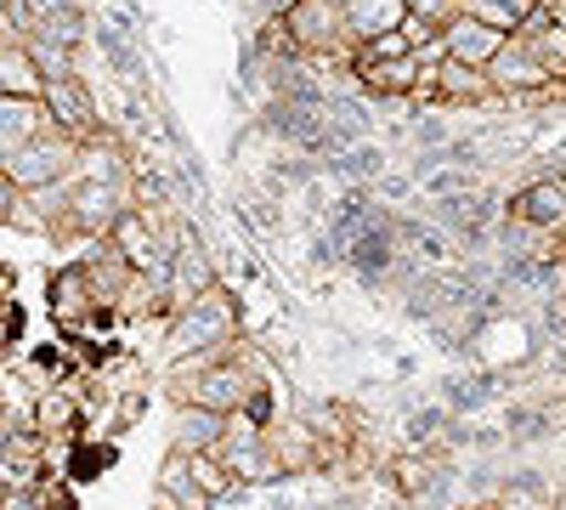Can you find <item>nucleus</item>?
<instances>
[{"label":"nucleus","instance_id":"nucleus-11","mask_svg":"<svg viewBox=\"0 0 566 510\" xmlns=\"http://www.w3.org/2000/svg\"><path fill=\"white\" fill-rule=\"evenodd\" d=\"M515 40H522V45H527V52H533L555 80H566V23H560L549 7H538L522 29H515Z\"/></svg>","mask_w":566,"mask_h":510},{"label":"nucleus","instance_id":"nucleus-3","mask_svg":"<svg viewBox=\"0 0 566 510\" xmlns=\"http://www.w3.org/2000/svg\"><path fill=\"white\" fill-rule=\"evenodd\" d=\"M80 165H85V143H80V136H69V131H45V136H34L29 148L0 159V170H7L23 194L63 188V181L80 176Z\"/></svg>","mask_w":566,"mask_h":510},{"label":"nucleus","instance_id":"nucleus-14","mask_svg":"<svg viewBox=\"0 0 566 510\" xmlns=\"http://www.w3.org/2000/svg\"><path fill=\"white\" fill-rule=\"evenodd\" d=\"M402 18H408L402 0H346V34H352V45H368L374 34L402 29Z\"/></svg>","mask_w":566,"mask_h":510},{"label":"nucleus","instance_id":"nucleus-7","mask_svg":"<svg viewBox=\"0 0 566 510\" xmlns=\"http://www.w3.org/2000/svg\"><path fill=\"white\" fill-rule=\"evenodd\" d=\"M424 69L419 58H386V63H352V80L363 97L374 103H386V97H419V85H424Z\"/></svg>","mask_w":566,"mask_h":510},{"label":"nucleus","instance_id":"nucleus-16","mask_svg":"<svg viewBox=\"0 0 566 510\" xmlns=\"http://www.w3.org/2000/svg\"><path fill=\"white\" fill-rule=\"evenodd\" d=\"M538 7L544 0H464V18H476V23H488L499 34H515Z\"/></svg>","mask_w":566,"mask_h":510},{"label":"nucleus","instance_id":"nucleus-12","mask_svg":"<svg viewBox=\"0 0 566 510\" xmlns=\"http://www.w3.org/2000/svg\"><path fill=\"white\" fill-rule=\"evenodd\" d=\"M488 504H499V510H560V493L538 471H504L499 488L488 493Z\"/></svg>","mask_w":566,"mask_h":510},{"label":"nucleus","instance_id":"nucleus-9","mask_svg":"<svg viewBox=\"0 0 566 510\" xmlns=\"http://www.w3.org/2000/svg\"><path fill=\"white\" fill-rule=\"evenodd\" d=\"M227 431V414L205 408V403H176L170 408V448L176 454H216Z\"/></svg>","mask_w":566,"mask_h":510},{"label":"nucleus","instance_id":"nucleus-23","mask_svg":"<svg viewBox=\"0 0 566 510\" xmlns=\"http://www.w3.org/2000/svg\"><path fill=\"white\" fill-rule=\"evenodd\" d=\"M7 7H12V0H0V18H7Z\"/></svg>","mask_w":566,"mask_h":510},{"label":"nucleus","instance_id":"nucleus-2","mask_svg":"<svg viewBox=\"0 0 566 510\" xmlns=\"http://www.w3.org/2000/svg\"><path fill=\"white\" fill-rule=\"evenodd\" d=\"M283 29H290L301 63H335V69H352L357 45L346 34V0H295L283 12Z\"/></svg>","mask_w":566,"mask_h":510},{"label":"nucleus","instance_id":"nucleus-1","mask_svg":"<svg viewBox=\"0 0 566 510\" xmlns=\"http://www.w3.org/2000/svg\"><path fill=\"white\" fill-rule=\"evenodd\" d=\"M244 335V312L232 301L227 284L205 290L199 301H187L181 312H170V330H165V363L176 357H193V352H221Z\"/></svg>","mask_w":566,"mask_h":510},{"label":"nucleus","instance_id":"nucleus-10","mask_svg":"<svg viewBox=\"0 0 566 510\" xmlns=\"http://www.w3.org/2000/svg\"><path fill=\"white\" fill-rule=\"evenodd\" d=\"M504 40H510V34H499V29H488V23H476V18H453V23L442 29L448 58H453V63H470V69H488V63L504 52Z\"/></svg>","mask_w":566,"mask_h":510},{"label":"nucleus","instance_id":"nucleus-18","mask_svg":"<svg viewBox=\"0 0 566 510\" xmlns=\"http://www.w3.org/2000/svg\"><path fill=\"white\" fill-rule=\"evenodd\" d=\"M402 7H408V18L431 23V29H448L453 18H464V0H402Z\"/></svg>","mask_w":566,"mask_h":510},{"label":"nucleus","instance_id":"nucleus-21","mask_svg":"<svg viewBox=\"0 0 566 510\" xmlns=\"http://www.w3.org/2000/svg\"><path fill=\"white\" fill-rule=\"evenodd\" d=\"M549 341H555V352H560V357H566V323H560V330H555V335H549Z\"/></svg>","mask_w":566,"mask_h":510},{"label":"nucleus","instance_id":"nucleus-6","mask_svg":"<svg viewBox=\"0 0 566 510\" xmlns=\"http://www.w3.org/2000/svg\"><path fill=\"white\" fill-rule=\"evenodd\" d=\"M504 216L566 239V176H533V181H522V188L504 199Z\"/></svg>","mask_w":566,"mask_h":510},{"label":"nucleus","instance_id":"nucleus-5","mask_svg":"<svg viewBox=\"0 0 566 510\" xmlns=\"http://www.w3.org/2000/svg\"><path fill=\"white\" fill-rule=\"evenodd\" d=\"M45 108H52L57 131L80 136V143H97L103 136V119H97V97H91V85L85 74H57V80H45Z\"/></svg>","mask_w":566,"mask_h":510},{"label":"nucleus","instance_id":"nucleus-24","mask_svg":"<svg viewBox=\"0 0 566 510\" xmlns=\"http://www.w3.org/2000/svg\"><path fill=\"white\" fill-rule=\"evenodd\" d=\"M493 510H499V504H493Z\"/></svg>","mask_w":566,"mask_h":510},{"label":"nucleus","instance_id":"nucleus-8","mask_svg":"<svg viewBox=\"0 0 566 510\" xmlns=\"http://www.w3.org/2000/svg\"><path fill=\"white\" fill-rule=\"evenodd\" d=\"M45 131H57L45 97H12V91H0V159L29 148L34 136H45Z\"/></svg>","mask_w":566,"mask_h":510},{"label":"nucleus","instance_id":"nucleus-22","mask_svg":"<svg viewBox=\"0 0 566 510\" xmlns=\"http://www.w3.org/2000/svg\"><path fill=\"white\" fill-rule=\"evenodd\" d=\"M0 420H7V392H0Z\"/></svg>","mask_w":566,"mask_h":510},{"label":"nucleus","instance_id":"nucleus-19","mask_svg":"<svg viewBox=\"0 0 566 510\" xmlns=\"http://www.w3.org/2000/svg\"><path fill=\"white\" fill-rule=\"evenodd\" d=\"M18 205H23V188L0 170V227H12V216H18Z\"/></svg>","mask_w":566,"mask_h":510},{"label":"nucleus","instance_id":"nucleus-17","mask_svg":"<svg viewBox=\"0 0 566 510\" xmlns=\"http://www.w3.org/2000/svg\"><path fill=\"white\" fill-rule=\"evenodd\" d=\"M386 58H413L408 29H386V34H374L368 45H357V58H352V63H386Z\"/></svg>","mask_w":566,"mask_h":510},{"label":"nucleus","instance_id":"nucleus-15","mask_svg":"<svg viewBox=\"0 0 566 510\" xmlns=\"http://www.w3.org/2000/svg\"><path fill=\"white\" fill-rule=\"evenodd\" d=\"M0 91H12V97H40V91H45V74L34 69L23 40L0 45Z\"/></svg>","mask_w":566,"mask_h":510},{"label":"nucleus","instance_id":"nucleus-4","mask_svg":"<svg viewBox=\"0 0 566 510\" xmlns=\"http://www.w3.org/2000/svg\"><path fill=\"white\" fill-rule=\"evenodd\" d=\"M45 312H52V318H57V330H69V335L91 330V318H103V312H108L80 256H74L69 267L52 272V284H45Z\"/></svg>","mask_w":566,"mask_h":510},{"label":"nucleus","instance_id":"nucleus-20","mask_svg":"<svg viewBox=\"0 0 566 510\" xmlns=\"http://www.w3.org/2000/svg\"><path fill=\"white\" fill-rule=\"evenodd\" d=\"M380 194H386V199H408V181H402V176H386Z\"/></svg>","mask_w":566,"mask_h":510},{"label":"nucleus","instance_id":"nucleus-13","mask_svg":"<svg viewBox=\"0 0 566 510\" xmlns=\"http://www.w3.org/2000/svg\"><path fill=\"white\" fill-rule=\"evenodd\" d=\"M154 493L176 499L181 510H216V499L199 488L193 466H187V454H176V448H165V466H159V482H154Z\"/></svg>","mask_w":566,"mask_h":510}]
</instances>
